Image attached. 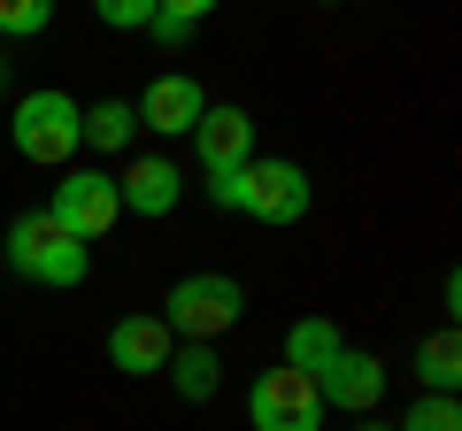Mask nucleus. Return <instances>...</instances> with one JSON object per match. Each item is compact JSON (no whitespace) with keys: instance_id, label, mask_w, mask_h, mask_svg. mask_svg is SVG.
Wrapping results in <instances>:
<instances>
[{"instance_id":"obj_1","label":"nucleus","mask_w":462,"mask_h":431,"mask_svg":"<svg viewBox=\"0 0 462 431\" xmlns=\"http://www.w3.org/2000/svg\"><path fill=\"white\" fill-rule=\"evenodd\" d=\"M0 254H8V270H16V278L54 285V293H78L85 270H93V247H85V239H69L47 208H23L16 224H8V239H0Z\"/></svg>"},{"instance_id":"obj_2","label":"nucleus","mask_w":462,"mask_h":431,"mask_svg":"<svg viewBox=\"0 0 462 431\" xmlns=\"http://www.w3.org/2000/svg\"><path fill=\"white\" fill-rule=\"evenodd\" d=\"M208 200L254 216V224H300L309 216V170L300 162H247V170H231V178H216Z\"/></svg>"},{"instance_id":"obj_3","label":"nucleus","mask_w":462,"mask_h":431,"mask_svg":"<svg viewBox=\"0 0 462 431\" xmlns=\"http://www.w3.org/2000/svg\"><path fill=\"white\" fill-rule=\"evenodd\" d=\"M8 139H16L23 162L62 170L69 154L85 147V108L62 93V85H39V93H23V100H16V116H8Z\"/></svg>"},{"instance_id":"obj_4","label":"nucleus","mask_w":462,"mask_h":431,"mask_svg":"<svg viewBox=\"0 0 462 431\" xmlns=\"http://www.w3.org/2000/svg\"><path fill=\"white\" fill-rule=\"evenodd\" d=\"M162 308H170L162 316L170 339H185V347H216V339L247 316V293H239V278H224V270H193V278L170 285Z\"/></svg>"},{"instance_id":"obj_5","label":"nucleus","mask_w":462,"mask_h":431,"mask_svg":"<svg viewBox=\"0 0 462 431\" xmlns=\"http://www.w3.org/2000/svg\"><path fill=\"white\" fill-rule=\"evenodd\" d=\"M47 216L62 224L69 239H108L116 224H124V200H116V178L108 170H62V185H54V200H47Z\"/></svg>"},{"instance_id":"obj_6","label":"nucleus","mask_w":462,"mask_h":431,"mask_svg":"<svg viewBox=\"0 0 462 431\" xmlns=\"http://www.w3.org/2000/svg\"><path fill=\"white\" fill-rule=\"evenodd\" d=\"M247 424L254 431H324V393H316V378L278 362L247 385Z\"/></svg>"},{"instance_id":"obj_7","label":"nucleus","mask_w":462,"mask_h":431,"mask_svg":"<svg viewBox=\"0 0 462 431\" xmlns=\"http://www.w3.org/2000/svg\"><path fill=\"white\" fill-rule=\"evenodd\" d=\"M193 154H200V170H208V185L231 178V170H247L254 162V116H247V108H231V100H224V108L208 100V116L193 124Z\"/></svg>"},{"instance_id":"obj_8","label":"nucleus","mask_w":462,"mask_h":431,"mask_svg":"<svg viewBox=\"0 0 462 431\" xmlns=\"http://www.w3.org/2000/svg\"><path fill=\"white\" fill-rule=\"evenodd\" d=\"M170 354H178V339L162 316H116L108 324V370H124V378H162Z\"/></svg>"},{"instance_id":"obj_9","label":"nucleus","mask_w":462,"mask_h":431,"mask_svg":"<svg viewBox=\"0 0 462 431\" xmlns=\"http://www.w3.org/2000/svg\"><path fill=\"white\" fill-rule=\"evenodd\" d=\"M316 393H324V408H346V416H370L385 400V362L363 347H339L324 362V378H316Z\"/></svg>"},{"instance_id":"obj_10","label":"nucleus","mask_w":462,"mask_h":431,"mask_svg":"<svg viewBox=\"0 0 462 431\" xmlns=\"http://www.w3.org/2000/svg\"><path fill=\"white\" fill-rule=\"evenodd\" d=\"M139 132H162V139H193V124L208 116V93H200L193 78H154L147 93L132 100Z\"/></svg>"},{"instance_id":"obj_11","label":"nucleus","mask_w":462,"mask_h":431,"mask_svg":"<svg viewBox=\"0 0 462 431\" xmlns=\"http://www.w3.org/2000/svg\"><path fill=\"white\" fill-rule=\"evenodd\" d=\"M116 200H124V216H170L185 200V178L170 154H139L124 178H116Z\"/></svg>"},{"instance_id":"obj_12","label":"nucleus","mask_w":462,"mask_h":431,"mask_svg":"<svg viewBox=\"0 0 462 431\" xmlns=\"http://www.w3.org/2000/svg\"><path fill=\"white\" fill-rule=\"evenodd\" d=\"M339 324H324V316H300L293 332H285V370H300V378H324V362L339 354Z\"/></svg>"},{"instance_id":"obj_13","label":"nucleus","mask_w":462,"mask_h":431,"mask_svg":"<svg viewBox=\"0 0 462 431\" xmlns=\"http://www.w3.org/2000/svg\"><path fill=\"white\" fill-rule=\"evenodd\" d=\"M416 385H424V393H455L462 385V339L455 332H431L424 347H416Z\"/></svg>"},{"instance_id":"obj_14","label":"nucleus","mask_w":462,"mask_h":431,"mask_svg":"<svg viewBox=\"0 0 462 431\" xmlns=\"http://www.w3.org/2000/svg\"><path fill=\"white\" fill-rule=\"evenodd\" d=\"M132 139H139L132 100H100V108H85V147H100V154H124Z\"/></svg>"},{"instance_id":"obj_15","label":"nucleus","mask_w":462,"mask_h":431,"mask_svg":"<svg viewBox=\"0 0 462 431\" xmlns=\"http://www.w3.org/2000/svg\"><path fill=\"white\" fill-rule=\"evenodd\" d=\"M170 385H178L185 400H216V385H224L216 347H178V354H170Z\"/></svg>"},{"instance_id":"obj_16","label":"nucleus","mask_w":462,"mask_h":431,"mask_svg":"<svg viewBox=\"0 0 462 431\" xmlns=\"http://www.w3.org/2000/svg\"><path fill=\"white\" fill-rule=\"evenodd\" d=\"M393 431H462V408H455V393H416Z\"/></svg>"},{"instance_id":"obj_17","label":"nucleus","mask_w":462,"mask_h":431,"mask_svg":"<svg viewBox=\"0 0 462 431\" xmlns=\"http://www.w3.org/2000/svg\"><path fill=\"white\" fill-rule=\"evenodd\" d=\"M54 23V0H0V39H32Z\"/></svg>"},{"instance_id":"obj_18","label":"nucleus","mask_w":462,"mask_h":431,"mask_svg":"<svg viewBox=\"0 0 462 431\" xmlns=\"http://www.w3.org/2000/svg\"><path fill=\"white\" fill-rule=\"evenodd\" d=\"M93 16L108 23V32H147V16H154V0H93Z\"/></svg>"},{"instance_id":"obj_19","label":"nucleus","mask_w":462,"mask_h":431,"mask_svg":"<svg viewBox=\"0 0 462 431\" xmlns=\"http://www.w3.org/2000/svg\"><path fill=\"white\" fill-rule=\"evenodd\" d=\"M200 23H185V16H170V8H154L147 16V39H162V47H185V39H193Z\"/></svg>"},{"instance_id":"obj_20","label":"nucleus","mask_w":462,"mask_h":431,"mask_svg":"<svg viewBox=\"0 0 462 431\" xmlns=\"http://www.w3.org/2000/svg\"><path fill=\"white\" fill-rule=\"evenodd\" d=\"M154 8H170V16H185V23H208L224 0H154Z\"/></svg>"},{"instance_id":"obj_21","label":"nucleus","mask_w":462,"mask_h":431,"mask_svg":"<svg viewBox=\"0 0 462 431\" xmlns=\"http://www.w3.org/2000/svg\"><path fill=\"white\" fill-rule=\"evenodd\" d=\"M355 431H393V424H370V416H363V424H355Z\"/></svg>"},{"instance_id":"obj_22","label":"nucleus","mask_w":462,"mask_h":431,"mask_svg":"<svg viewBox=\"0 0 462 431\" xmlns=\"http://www.w3.org/2000/svg\"><path fill=\"white\" fill-rule=\"evenodd\" d=\"M0 93H8V62H0Z\"/></svg>"}]
</instances>
